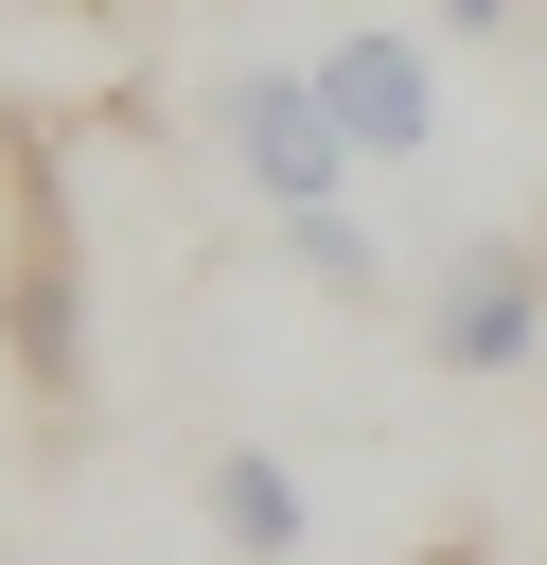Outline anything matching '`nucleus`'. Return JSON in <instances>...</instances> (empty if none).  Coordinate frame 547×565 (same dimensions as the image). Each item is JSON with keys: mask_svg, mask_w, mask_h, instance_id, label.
Wrapping results in <instances>:
<instances>
[{"mask_svg": "<svg viewBox=\"0 0 547 565\" xmlns=\"http://www.w3.org/2000/svg\"><path fill=\"white\" fill-rule=\"evenodd\" d=\"M212 159L247 177V212L282 230V212H335L371 159H353V124H335V88H318V53H247L229 88H212Z\"/></svg>", "mask_w": 547, "mask_h": 565, "instance_id": "obj_1", "label": "nucleus"}, {"mask_svg": "<svg viewBox=\"0 0 547 565\" xmlns=\"http://www.w3.org/2000/svg\"><path fill=\"white\" fill-rule=\"evenodd\" d=\"M0 335H18L35 424H71V406H88V335H71V194H53L35 141L0 159Z\"/></svg>", "mask_w": 547, "mask_h": 565, "instance_id": "obj_2", "label": "nucleus"}, {"mask_svg": "<svg viewBox=\"0 0 547 565\" xmlns=\"http://www.w3.org/2000/svg\"><path fill=\"white\" fill-rule=\"evenodd\" d=\"M406 318H423V353H441L459 388H512V371L547 353V265H529V247H441V265L406 282Z\"/></svg>", "mask_w": 547, "mask_h": 565, "instance_id": "obj_3", "label": "nucleus"}, {"mask_svg": "<svg viewBox=\"0 0 547 565\" xmlns=\"http://www.w3.org/2000/svg\"><path fill=\"white\" fill-rule=\"evenodd\" d=\"M318 88H335V124H353V159H371V177H406V159L441 141V71H423V35H388V18L318 35Z\"/></svg>", "mask_w": 547, "mask_h": 565, "instance_id": "obj_4", "label": "nucleus"}, {"mask_svg": "<svg viewBox=\"0 0 547 565\" xmlns=\"http://www.w3.org/2000/svg\"><path fill=\"white\" fill-rule=\"evenodd\" d=\"M194 512H212V547H229V565H300V547H318V512H300V477H282L265 441H212Z\"/></svg>", "mask_w": 547, "mask_h": 565, "instance_id": "obj_5", "label": "nucleus"}, {"mask_svg": "<svg viewBox=\"0 0 547 565\" xmlns=\"http://www.w3.org/2000/svg\"><path fill=\"white\" fill-rule=\"evenodd\" d=\"M282 265H300L335 318H371V300H388V247L353 230V194H335V212H282Z\"/></svg>", "mask_w": 547, "mask_h": 565, "instance_id": "obj_6", "label": "nucleus"}, {"mask_svg": "<svg viewBox=\"0 0 547 565\" xmlns=\"http://www.w3.org/2000/svg\"><path fill=\"white\" fill-rule=\"evenodd\" d=\"M423 18H441V35H476V53H494V35H529V0H423Z\"/></svg>", "mask_w": 547, "mask_h": 565, "instance_id": "obj_7", "label": "nucleus"}]
</instances>
